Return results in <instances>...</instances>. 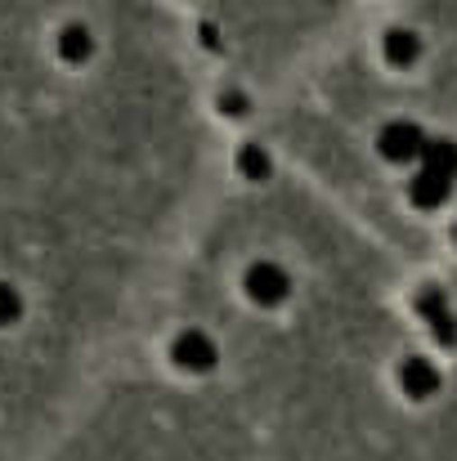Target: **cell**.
I'll use <instances>...</instances> for the list:
<instances>
[]
</instances>
